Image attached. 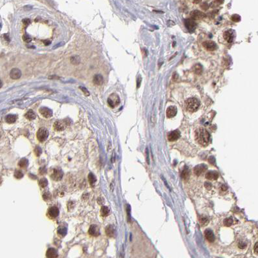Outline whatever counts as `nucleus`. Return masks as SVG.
I'll list each match as a JSON object with an SVG mask.
<instances>
[{"instance_id":"obj_1","label":"nucleus","mask_w":258,"mask_h":258,"mask_svg":"<svg viewBox=\"0 0 258 258\" xmlns=\"http://www.w3.org/2000/svg\"><path fill=\"white\" fill-rule=\"evenodd\" d=\"M195 137L197 142L203 146L207 145L210 140V134L203 127L197 130Z\"/></svg>"},{"instance_id":"obj_2","label":"nucleus","mask_w":258,"mask_h":258,"mask_svg":"<svg viewBox=\"0 0 258 258\" xmlns=\"http://www.w3.org/2000/svg\"><path fill=\"white\" fill-rule=\"evenodd\" d=\"M200 105V102L199 100L196 98H188L185 103L186 109L191 113L195 112L197 110Z\"/></svg>"},{"instance_id":"obj_3","label":"nucleus","mask_w":258,"mask_h":258,"mask_svg":"<svg viewBox=\"0 0 258 258\" xmlns=\"http://www.w3.org/2000/svg\"><path fill=\"white\" fill-rule=\"evenodd\" d=\"M37 138L40 142H43L47 140L49 136V131L45 127H41L38 130L37 133H36Z\"/></svg>"},{"instance_id":"obj_4","label":"nucleus","mask_w":258,"mask_h":258,"mask_svg":"<svg viewBox=\"0 0 258 258\" xmlns=\"http://www.w3.org/2000/svg\"><path fill=\"white\" fill-rule=\"evenodd\" d=\"M108 103L109 106L112 108H114L118 105L120 103V98L119 96L115 93L111 95L108 99Z\"/></svg>"},{"instance_id":"obj_5","label":"nucleus","mask_w":258,"mask_h":258,"mask_svg":"<svg viewBox=\"0 0 258 258\" xmlns=\"http://www.w3.org/2000/svg\"><path fill=\"white\" fill-rule=\"evenodd\" d=\"M67 119L66 120H57V121H56L54 123V130L58 131H63V130H65L67 125L69 124L67 122Z\"/></svg>"},{"instance_id":"obj_6","label":"nucleus","mask_w":258,"mask_h":258,"mask_svg":"<svg viewBox=\"0 0 258 258\" xmlns=\"http://www.w3.org/2000/svg\"><path fill=\"white\" fill-rule=\"evenodd\" d=\"M203 46L205 48L206 50L209 51H214L217 49L216 43L211 40H208V41L203 42Z\"/></svg>"},{"instance_id":"obj_7","label":"nucleus","mask_w":258,"mask_h":258,"mask_svg":"<svg viewBox=\"0 0 258 258\" xmlns=\"http://www.w3.org/2000/svg\"><path fill=\"white\" fill-rule=\"evenodd\" d=\"M184 25L190 32H193L197 27V24L192 19H187L184 20Z\"/></svg>"},{"instance_id":"obj_8","label":"nucleus","mask_w":258,"mask_h":258,"mask_svg":"<svg viewBox=\"0 0 258 258\" xmlns=\"http://www.w3.org/2000/svg\"><path fill=\"white\" fill-rule=\"evenodd\" d=\"M223 38L228 43H232L234 38V32L232 30H226L223 33Z\"/></svg>"},{"instance_id":"obj_9","label":"nucleus","mask_w":258,"mask_h":258,"mask_svg":"<svg viewBox=\"0 0 258 258\" xmlns=\"http://www.w3.org/2000/svg\"><path fill=\"white\" fill-rule=\"evenodd\" d=\"M208 167L206 164H199L198 166H195L194 168V170H193V171H194L195 174L197 176H199L201 173H203V172L206 171L207 170Z\"/></svg>"},{"instance_id":"obj_10","label":"nucleus","mask_w":258,"mask_h":258,"mask_svg":"<svg viewBox=\"0 0 258 258\" xmlns=\"http://www.w3.org/2000/svg\"><path fill=\"white\" fill-rule=\"evenodd\" d=\"M39 112L45 118H50L53 115V111L49 108H45V107L40 108L39 109Z\"/></svg>"},{"instance_id":"obj_11","label":"nucleus","mask_w":258,"mask_h":258,"mask_svg":"<svg viewBox=\"0 0 258 258\" xmlns=\"http://www.w3.org/2000/svg\"><path fill=\"white\" fill-rule=\"evenodd\" d=\"M21 76V72L18 68H14L10 72V77L14 80L19 79Z\"/></svg>"},{"instance_id":"obj_12","label":"nucleus","mask_w":258,"mask_h":258,"mask_svg":"<svg viewBox=\"0 0 258 258\" xmlns=\"http://www.w3.org/2000/svg\"><path fill=\"white\" fill-rule=\"evenodd\" d=\"M181 136V133L180 131L178 130H175L171 132H170L168 135V139L170 141H175L179 139Z\"/></svg>"},{"instance_id":"obj_13","label":"nucleus","mask_w":258,"mask_h":258,"mask_svg":"<svg viewBox=\"0 0 258 258\" xmlns=\"http://www.w3.org/2000/svg\"><path fill=\"white\" fill-rule=\"evenodd\" d=\"M191 17L192 19L193 20H199V19H203L204 17V14H203L202 12L199 11V10H193L191 13Z\"/></svg>"},{"instance_id":"obj_14","label":"nucleus","mask_w":258,"mask_h":258,"mask_svg":"<svg viewBox=\"0 0 258 258\" xmlns=\"http://www.w3.org/2000/svg\"><path fill=\"white\" fill-rule=\"evenodd\" d=\"M63 177V172L60 170H54L51 174V178L54 181H60Z\"/></svg>"},{"instance_id":"obj_15","label":"nucleus","mask_w":258,"mask_h":258,"mask_svg":"<svg viewBox=\"0 0 258 258\" xmlns=\"http://www.w3.org/2000/svg\"><path fill=\"white\" fill-rule=\"evenodd\" d=\"M59 215V210L58 208L53 206L49 209L48 210V215L52 219L56 218Z\"/></svg>"},{"instance_id":"obj_16","label":"nucleus","mask_w":258,"mask_h":258,"mask_svg":"<svg viewBox=\"0 0 258 258\" xmlns=\"http://www.w3.org/2000/svg\"><path fill=\"white\" fill-rule=\"evenodd\" d=\"M89 233L91 236H94V237H97L99 236L100 232L98 226L95 225H91L89 229Z\"/></svg>"},{"instance_id":"obj_17","label":"nucleus","mask_w":258,"mask_h":258,"mask_svg":"<svg viewBox=\"0 0 258 258\" xmlns=\"http://www.w3.org/2000/svg\"><path fill=\"white\" fill-rule=\"evenodd\" d=\"M177 113V109L176 107L170 106L169 107L166 111V116L168 118H172L176 115Z\"/></svg>"},{"instance_id":"obj_18","label":"nucleus","mask_w":258,"mask_h":258,"mask_svg":"<svg viewBox=\"0 0 258 258\" xmlns=\"http://www.w3.org/2000/svg\"><path fill=\"white\" fill-rule=\"evenodd\" d=\"M204 235H205V237L206 239H207L209 242L212 243L214 241L215 239V236H214V233H213L212 231L210 229H207L206 230L205 232H204Z\"/></svg>"},{"instance_id":"obj_19","label":"nucleus","mask_w":258,"mask_h":258,"mask_svg":"<svg viewBox=\"0 0 258 258\" xmlns=\"http://www.w3.org/2000/svg\"><path fill=\"white\" fill-rule=\"evenodd\" d=\"M219 177V174L215 171H210L206 174V178L208 180H216Z\"/></svg>"},{"instance_id":"obj_20","label":"nucleus","mask_w":258,"mask_h":258,"mask_svg":"<svg viewBox=\"0 0 258 258\" xmlns=\"http://www.w3.org/2000/svg\"><path fill=\"white\" fill-rule=\"evenodd\" d=\"M46 257L47 258H56L58 257V252L54 249L51 248L47 250L46 252Z\"/></svg>"},{"instance_id":"obj_21","label":"nucleus","mask_w":258,"mask_h":258,"mask_svg":"<svg viewBox=\"0 0 258 258\" xmlns=\"http://www.w3.org/2000/svg\"><path fill=\"white\" fill-rule=\"evenodd\" d=\"M92 81H93L94 84L97 85V86H101L104 82V78H103L102 75H96L93 77Z\"/></svg>"},{"instance_id":"obj_22","label":"nucleus","mask_w":258,"mask_h":258,"mask_svg":"<svg viewBox=\"0 0 258 258\" xmlns=\"http://www.w3.org/2000/svg\"><path fill=\"white\" fill-rule=\"evenodd\" d=\"M105 233L108 237H113L115 234V229L113 228V226L111 225H109L105 228Z\"/></svg>"},{"instance_id":"obj_23","label":"nucleus","mask_w":258,"mask_h":258,"mask_svg":"<svg viewBox=\"0 0 258 258\" xmlns=\"http://www.w3.org/2000/svg\"><path fill=\"white\" fill-rule=\"evenodd\" d=\"M25 116L27 119H28V120H34V119H35V118H36V115H35V113L33 111L30 109V110L28 111L27 112L26 114L25 115Z\"/></svg>"},{"instance_id":"obj_24","label":"nucleus","mask_w":258,"mask_h":258,"mask_svg":"<svg viewBox=\"0 0 258 258\" xmlns=\"http://www.w3.org/2000/svg\"><path fill=\"white\" fill-rule=\"evenodd\" d=\"M17 119L16 115H8L5 117V120L8 124H13L16 122Z\"/></svg>"},{"instance_id":"obj_25","label":"nucleus","mask_w":258,"mask_h":258,"mask_svg":"<svg viewBox=\"0 0 258 258\" xmlns=\"http://www.w3.org/2000/svg\"><path fill=\"white\" fill-rule=\"evenodd\" d=\"M190 176V170L187 167L185 168L182 171V173H181V177L182 178H183L184 179H188Z\"/></svg>"},{"instance_id":"obj_26","label":"nucleus","mask_w":258,"mask_h":258,"mask_svg":"<svg viewBox=\"0 0 258 258\" xmlns=\"http://www.w3.org/2000/svg\"><path fill=\"white\" fill-rule=\"evenodd\" d=\"M67 229L64 226H61L58 230V234L60 237H64L66 235Z\"/></svg>"},{"instance_id":"obj_27","label":"nucleus","mask_w":258,"mask_h":258,"mask_svg":"<svg viewBox=\"0 0 258 258\" xmlns=\"http://www.w3.org/2000/svg\"><path fill=\"white\" fill-rule=\"evenodd\" d=\"M193 71L195 73L197 74V75H201L202 73V66L199 64H197V65H195L193 68Z\"/></svg>"},{"instance_id":"obj_28","label":"nucleus","mask_w":258,"mask_h":258,"mask_svg":"<svg viewBox=\"0 0 258 258\" xmlns=\"http://www.w3.org/2000/svg\"><path fill=\"white\" fill-rule=\"evenodd\" d=\"M101 215L103 217H105L107 215H109V210L107 206H102L100 210Z\"/></svg>"},{"instance_id":"obj_29","label":"nucleus","mask_w":258,"mask_h":258,"mask_svg":"<svg viewBox=\"0 0 258 258\" xmlns=\"http://www.w3.org/2000/svg\"><path fill=\"white\" fill-rule=\"evenodd\" d=\"M88 179H89V181L90 184L92 185L94 184L97 182V178H96L95 176V175H93L92 173H90L89 174Z\"/></svg>"},{"instance_id":"obj_30","label":"nucleus","mask_w":258,"mask_h":258,"mask_svg":"<svg viewBox=\"0 0 258 258\" xmlns=\"http://www.w3.org/2000/svg\"><path fill=\"white\" fill-rule=\"evenodd\" d=\"M199 221H200L202 226H205V225H206L208 223L209 220L206 217L202 216L201 217H199Z\"/></svg>"},{"instance_id":"obj_31","label":"nucleus","mask_w":258,"mask_h":258,"mask_svg":"<svg viewBox=\"0 0 258 258\" xmlns=\"http://www.w3.org/2000/svg\"><path fill=\"white\" fill-rule=\"evenodd\" d=\"M80 57L78 56H74L71 58V62L72 64H75V65H77L80 63Z\"/></svg>"},{"instance_id":"obj_32","label":"nucleus","mask_w":258,"mask_h":258,"mask_svg":"<svg viewBox=\"0 0 258 258\" xmlns=\"http://www.w3.org/2000/svg\"><path fill=\"white\" fill-rule=\"evenodd\" d=\"M47 184H48V181H47V180L46 179L43 178L39 181V185L42 188H45V187L47 186Z\"/></svg>"},{"instance_id":"obj_33","label":"nucleus","mask_w":258,"mask_h":258,"mask_svg":"<svg viewBox=\"0 0 258 258\" xmlns=\"http://www.w3.org/2000/svg\"><path fill=\"white\" fill-rule=\"evenodd\" d=\"M18 165L21 168L26 167L28 165V160L26 159H22L20 160V161L18 163Z\"/></svg>"},{"instance_id":"obj_34","label":"nucleus","mask_w":258,"mask_h":258,"mask_svg":"<svg viewBox=\"0 0 258 258\" xmlns=\"http://www.w3.org/2000/svg\"><path fill=\"white\" fill-rule=\"evenodd\" d=\"M223 222L224 225H225V226H230L232 225V223H233V219H232V218H230V217H229V218H226L225 220H224Z\"/></svg>"},{"instance_id":"obj_35","label":"nucleus","mask_w":258,"mask_h":258,"mask_svg":"<svg viewBox=\"0 0 258 258\" xmlns=\"http://www.w3.org/2000/svg\"><path fill=\"white\" fill-rule=\"evenodd\" d=\"M14 177L16 179H21L24 177V173L20 170H16L14 173Z\"/></svg>"},{"instance_id":"obj_36","label":"nucleus","mask_w":258,"mask_h":258,"mask_svg":"<svg viewBox=\"0 0 258 258\" xmlns=\"http://www.w3.org/2000/svg\"><path fill=\"white\" fill-rule=\"evenodd\" d=\"M231 19H232V20L233 21H235V22H238V21H239L241 20V17L239 16V15H237V14H234V15L232 16V18H231Z\"/></svg>"},{"instance_id":"obj_37","label":"nucleus","mask_w":258,"mask_h":258,"mask_svg":"<svg viewBox=\"0 0 258 258\" xmlns=\"http://www.w3.org/2000/svg\"><path fill=\"white\" fill-rule=\"evenodd\" d=\"M34 153L37 157L40 156L41 153H42V149H41V148L38 146L36 147L34 149Z\"/></svg>"},{"instance_id":"obj_38","label":"nucleus","mask_w":258,"mask_h":258,"mask_svg":"<svg viewBox=\"0 0 258 258\" xmlns=\"http://www.w3.org/2000/svg\"><path fill=\"white\" fill-rule=\"evenodd\" d=\"M43 198L45 201H48L51 199V195L49 192H46L43 195Z\"/></svg>"},{"instance_id":"obj_39","label":"nucleus","mask_w":258,"mask_h":258,"mask_svg":"<svg viewBox=\"0 0 258 258\" xmlns=\"http://www.w3.org/2000/svg\"><path fill=\"white\" fill-rule=\"evenodd\" d=\"M23 40H24L25 42H27V43H29V42H30L32 41V38H31L29 36H28L27 34L24 35V36H23Z\"/></svg>"},{"instance_id":"obj_40","label":"nucleus","mask_w":258,"mask_h":258,"mask_svg":"<svg viewBox=\"0 0 258 258\" xmlns=\"http://www.w3.org/2000/svg\"><path fill=\"white\" fill-rule=\"evenodd\" d=\"M80 89L81 90V91H82V92H84V94L85 95H86V96H89L90 93H89V91H87V89L85 88V87H80Z\"/></svg>"},{"instance_id":"obj_41","label":"nucleus","mask_w":258,"mask_h":258,"mask_svg":"<svg viewBox=\"0 0 258 258\" xmlns=\"http://www.w3.org/2000/svg\"><path fill=\"white\" fill-rule=\"evenodd\" d=\"M238 247H239V248L240 249H244V248H246V247H247V244H245V243H243V242H240V243H239V244H238Z\"/></svg>"},{"instance_id":"obj_42","label":"nucleus","mask_w":258,"mask_h":258,"mask_svg":"<svg viewBox=\"0 0 258 258\" xmlns=\"http://www.w3.org/2000/svg\"><path fill=\"white\" fill-rule=\"evenodd\" d=\"M204 186H205V187L207 188L208 190H210L212 188V184L210 182H205V184H204Z\"/></svg>"},{"instance_id":"obj_43","label":"nucleus","mask_w":258,"mask_h":258,"mask_svg":"<svg viewBox=\"0 0 258 258\" xmlns=\"http://www.w3.org/2000/svg\"><path fill=\"white\" fill-rule=\"evenodd\" d=\"M23 23H24V24L26 27L28 26V25H29V24H30V19H23Z\"/></svg>"},{"instance_id":"obj_44","label":"nucleus","mask_w":258,"mask_h":258,"mask_svg":"<svg viewBox=\"0 0 258 258\" xmlns=\"http://www.w3.org/2000/svg\"><path fill=\"white\" fill-rule=\"evenodd\" d=\"M208 161H209V162L210 163V164H215V158H214V157L211 156L208 159Z\"/></svg>"},{"instance_id":"obj_45","label":"nucleus","mask_w":258,"mask_h":258,"mask_svg":"<svg viewBox=\"0 0 258 258\" xmlns=\"http://www.w3.org/2000/svg\"><path fill=\"white\" fill-rule=\"evenodd\" d=\"M254 252H255V254L257 255V254H258V243H256L255 244V245H254Z\"/></svg>"},{"instance_id":"obj_46","label":"nucleus","mask_w":258,"mask_h":258,"mask_svg":"<svg viewBox=\"0 0 258 258\" xmlns=\"http://www.w3.org/2000/svg\"><path fill=\"white\" fill-rule=\"evenodd\" d=\"M130 206H127V216H128V219H129V221H130Z\"/></svg>"},{"instance_id":"obj_47","label":"nucleus","mask_w":258,"mask_h":258,"mask_svg":"<svg viewBox=\"0 0 258 258\" xmlns=\"http://www.w3.org/2000/svg\"><path fill=\"white\" fill-rule=\"evenodd\" d=\"M227 189H228V188H227V186H226V185H222V186H221V190H222V191H226Z\"/></svg>"},{"instance_id":"obj_48","label":"nucleus","mask_w":258,"mask_h":258,"mask_svg":"<svg viewBox=\"0 0 258 258\" xmlns=\"http://www.w3.org/2000/svg\"><path fill=\"white\" fill-rule=\"evenodd\" d=\"M146 155H147V162H148V164H149V156H148V149L146 150Z\"/></svg>"},{"instance_id":"obj_49","label":"nucleus","mask_w":258,"mask_h":258,"mask_svg":"<svg viewBox=\"0 0 258 258\" xmlns=\"http://www.w3.org/2000/svg\"><path fill=\"white\" fill-rule=\"evenodd\" d=\"M2 86H3V83H2V80H0V88H2Z\"/></svg>"},{"instance_id":"obj_50","label":"nucleus","mask_w":258,"mask_h":258,"mask_svg":"<svg viewBox=\"0 0 258 258\" xmlns=\"http://www.w3.org/2000/svg\"><path fill=\"white\" fill-rule=\"evenodd\" d=\"M193 3H200V2H201V1H193Z\"/></svg>"},{"instance_id":"obj_51","label":"nucleus","mask_w":258,"mask_h":258,"mask_svg":"<svg viewBox=\"0 0 258 258\" xmlns=\"http://www.w3.org/2000/svg\"><path fill=\"white\" fill-rule=\"evenodd\" d=\"M2 179L0 178V184L2 183Z\"/></svg>"}]
</instances>
